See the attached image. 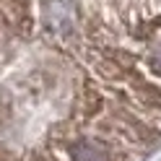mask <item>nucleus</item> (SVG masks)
I'll return each mask as SVG.
<instances>
[{
	"label": "nucleus",
	"instance_id": "f257e3e1",
	"mask_svg": "<svg viewBox=\"0 0 161 161\" xmlns=\"http://www.w3.org/2000/svg\"><path fill=\"white\" fill-rule=\"evenodd\" d=\"M68 153L73 161H112L109 151L104 143H99L94 138H78L68 143Z\"/></svg>",
	"mask_w": 161,
	"mask_h": 161
},
{
	"label": "nucleus",
	"instance_id": "f03ea898",
	"mask_svg": "<svg viewBox=\"0 0 161 161\" xmlns=\"http://www.w3.org/2000/svg\"><path fill=\"white\" fill-rule=\"evenodd\" d=\"M102 107H104V99H102L99 91H94L91 86H86L75 99V114L80 119H91L94 114L102 112Z\"/></svg>",
	"mask_w": 161,
	"mask_h": 161
},
{
	"label": "nucleus",
	"instance_id": "7ed1b4c3",
	"mask_svg": "<svg viewBox=\"0 0 161 161\" xmlns=\"http://www.w3.org/2000/svg\"><path fill=\"white\" fill-rule=\"evenodd\" d=\"M8 11H11L13 24L21 29L24 34L31 31V11H29V0H5Z\"/></svg>",
	"mask_w": 161,
	"mask_h": 161
},
{
	"label": "nucleus",
	"instance_id": "20e7f679",
	"mask_svg": "<svg viewBox=\"0 0 161 161\" xmlns=\"http://www.w3.org/2000/svg\"><path fill=\"white\" fill-rule=\"evenodd\" d=\"M133 88H135V94H138L140 102H146V104H151V107H161V91H158V88L143 83V80H135Z\"/></svg>",
	"mask_w": 161,
	"mask_h": 161
},
{
	"label": "nucleus",
	"instance_id": "39448f33",
	"mask_svg": "<svg viewBox=\"0 0 161 161\" xmlns=\"http://www.w3.org/2000/svg\"><path fill=\"white\" fill-rule=\"evenodd\" d=\"M96 70H99V73H102L104 78H109V80H114V78H119V75L125 73L122 65H117L114 60H102V63L96 65Z\"/></svg>",
	"mask_w": 161,
	"mask_h": 161
},
{
	"label": "nucleus",
	"instance_id": "423d86ee",
	"mask_svg": "<svg viewBox=\"0 0 161 161\" xmlns=\"http://www.w3.org/2000/svg\"><path fill=\"white\" fill-rule=\"evenodd\" d=\"M148 65L156 75H161V42H156L151 47V55H148Z\"/></svg>",
	"mask_w": 161,
	"mask_h": 161
},
{
	"label": "nucleus",
	"instance_id": "0eeeda50",
	"mask_svg": "<svg viewBox=\"0 0 161 161\" xmlns=\"http://www.w3.org/2000/svg\"><path fill=\"white\" fill-rule=\"evenodd\" d=\"M29 161H55V158H49L47 153H31V158Z\"/></svg>",
	"mask_w": 161,
	"mask_h": 161
},
{
	"label": "nucleus",
	"instance_id": "6e6552de",
	"mask_svg": "<svg viewBox=\"0 0 161 161\" xmlns=\"http://www.w3.org/2000/svg\"><path fill=\"white\" fill-rule=\"evenodd\" d=\"M0 161H18L13 153H8V151H0Z\"/></svg>",
	"mask_w": 161,
	"mask_h": 161
}]
</instances>
